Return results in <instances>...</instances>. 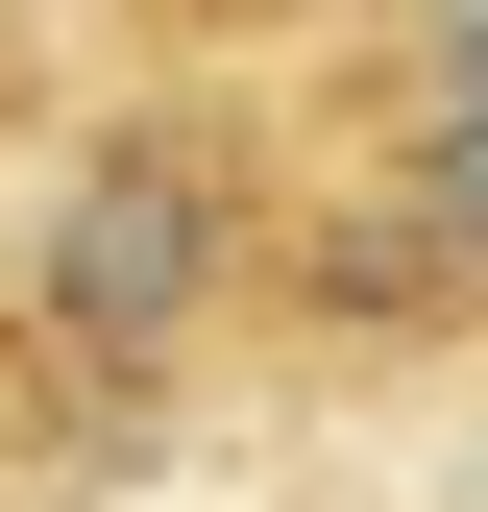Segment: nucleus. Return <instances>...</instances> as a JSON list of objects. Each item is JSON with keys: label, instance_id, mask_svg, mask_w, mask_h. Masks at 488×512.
Segmentation results:
<instances>
[{"label": "nucleus", "instance_id": "obj_2", "mask_svg": "<svg viewBox=\"0 0 488 512\" xmlns=\"http://www.w3.org/2000/svg\"><path fill=\"white\" fill-rule=\"evenodd\" d=\"M366 0H98V74H318Z\"/></svg>", "mask_w": 488, "mask_h": 512}, {"label": "nucleus", "instance_id": "obj_4", "mask_svg": "<svg viewBox=\"0 0 488 512\" xmlns=\"http://www.w3.org/2000/svg\"><path fill=\"white\" fill-rule=\"evenodd\" d=\"M0 512H25V488H0Z\"/></svg>", "mask_w": 488, "mask_h": 512}, {"label": "nucleus", "instance_id": "obj_3", "mask_svg": "<svg viewBox=\"0 0 488 512\" xmlns=\"http://www.w3.org/2000/svg\"><path fill=\"white\" fill-rule=\"evenodd\" d=\"M74 98H98V0H0V196L74 147Z\"/></svg>", "mask_w": 488, "mask_h": 512}, {"label": "nucleus", "instance_id": "obj_1", "mask_svg": "<svg viewBox=\"0 0 488 512\" xmlns=\"http://www.w3.org/2000/svg\"><path fill=\"white\" fill-rule=\"evenodd\" d=\"M293 74H98L74 147L0 196V488L98 512L196 415L269 391L293 293Z\"/></svg>", "mask_w": 488, "mask_h": 512}]
</instances>
